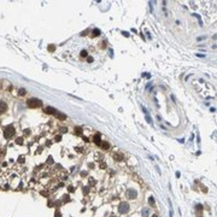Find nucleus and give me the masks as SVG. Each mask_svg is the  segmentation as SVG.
I'll return each instance as SVG.
<instances>
[{
    "label": "nucleus",
    "mask_w": 217,
    "mask_h": 217,
    "mask_svg": "<svg viewBox=\"0 0 217 217\" xmlns=\"http://www.w3.org/2000/svg\"><path fill=\"white\" fill-rule=\"evenodd\" d=\"M27 105L30 107V109H36V107H40L42 105V101L40 99H36V98H32L27 101Z\"/></svg>",
    "instance_id": "f257e3e1"
},
{
    "label": "nucleus",
    "mask_w": 217,
    "mask_h": 217,
    "mask_svg": "<svg viewBox=\"0 0 217 217\" xmlns=\"http://www.w3.org/2000/svg\"><path fill=\"white\" fill-rule=\"evenodd\" d=\"M13 135H15V128H13V126L5 127V129H4V136H5V139H10V138H12Z\"/></svg>",
    "instance_id": "f03ea898"
},
{
    "label": "nucleus",
    "mask_w": 217,
    "mask_h": 217,
    "mask_svg": "<svg viewBox=\"0 0 217 217\" xmlns=\"http://www.w3.org/2000/svg\"><path fill=\"white\" fill-rule=\"evenodd\" d=\"M118 211H119L121 213H127V212L129 211V204L126 203V201L121 203L119 206H118Z\"/></svg>",
    "instance_id": "7ed1b4c3"
},
{
    "label": "nucleus",
    "mask_w": 217,
    "mask_h": 217,
    "mask_svg": "<svg viewBox=\"0 0 217 217\" xmlns=\"http://www.w3.org/2000/svg\"><path fill=\"white\" fill-rule=\"evenodd\" d=\"M127 195H128V198H129V199H135V198H136V195H138V193H136V191H135V189L129 188V189L127 191Z\"/></svg>",
    "instance_id": "20e7f679"
},
{
    "label": "nucleus",
    "mask_w": 217,
    "mask_h": 217,
    "mask_svg": "<svg viewBox=\"0 0 217 217\" xmlns=\"http://www.w3.org/2000/svg\"><path fill=\"white\" fill-rule=\"evenodd\" d=\"M7 111V104L5 101H0V113H4Z\"/></svg>",
    "instance_id": "39448f33"
},
{
    "label": "nucleus",
    "mask_w": 217,
    "mask_h": 217,
    "mask_svg": "<svg viewBox=\"0 0 217 217\" xmlns=\"http://www.w3.org/2000/svg\"><path fill=\"white\" fill-rule=\"evenodd\" d=\"M45 111H46V113H51V115H56V113H57V110L54 107H52V106H47L45 109Z\"/></svg>",
    "instance_id": "423d86ee"
},
{
    "label": "nucleus",
    "mask_w": 217,
    "mask_h": 217,
    "mask_svg": "<svg viewBox=\"0 0 217 217\" xmlns=\"http://www.w3.org/2000/svg\"><path fill=\"white\" fill-rule=\"evenodd\" d=\"M142 110H143V113H145V116H146V119H147V122L150 123H152V119H151V117H150V115H148V112H147V110L145 109V107H142Z\"/></svg>",
    "instance_id": "0eeeda50"
},
{
    "label": "nucleus",
    "mask_w": 217,
    "mask_h": 217,
    "mask_svg": "<svg viewBox=\"0 0 217 217\" xmlns=\"http://www.w3.org/2000/svg\"><path fill=\"white\" fill-rule=\"evenodd\" d=\"M54 116H56V117H57V118H60V119H61V121H64V119H65V118H66V116H65V115H64V113H60V112H59V111H58V112H57V113H56V115H54Z\"/></svg>",
    "instance_id": "6e6552de"
},
{
    "label": "nucleus",
    "mask_w": 217,
    "mask_h": 217,
    "mask_svg": "<svg viewBox=\"0 0 217 217\" xmlns=\"http://www.w3.org/2000/svg\"><path fill=\"white\" fill-rule=\"evenodd\" d=\"M142 216L143 217H147L148 216V209H143L142 210Z\"/></svg>",
    "instance_id": "1a4fd4ad"
},
{
    "label": "nucleus",
    "mask_w": 217,
    "mask_h": 217,
    "mask_svg": "<svg viewBox=\"0 0 217 217\" xmlns=\"http://www.w3.org/2000/svg\"><path fill=\"white\" fill-rule=\"evenodd\" d=\"M93 35H94V36L100 35V30H99V29H94V30H93Z\"/></svg>",
    "instance_id": "9d476101"
},
{
    "label": "nucleus",
    "mask_w": 217,
    "mask_h": 217,
    "mask_svg": "<svg viewBox=\"0 0 217 217\" xmlns=\"http://www.w3.org/2000/svg\"><path fill=\"white\" fill-rule=\"evenodd\" d=\"M95 143H98V145H100V143H101V141H100V136H99V134H98V135H95Z\"/></svg>",
    "instance_id": "9b49d317"
},
{
    "label": "nucleus",
    "mask_w": 217,
    "mask_h": 217,
    "mask_svg": "<svg viewBox=\"0 0 217 217\" xmlns=\"http://www.w3.org/2000/svg\"><path fill=\"white\" fill-rule=\"evenodd\" d=\"M16 143H17V145H22V143H23V139H22V138H18V139L16 140Z\"/></svg>",
    "instance_id": "f8f14e48"
},
{
    "label": "nucleus",
    "mask_w": 217,
    "mask_h": 217,
    "mask_svg": "<svg viewBox=\"0 0 217 217\" xmlns=\"http://www.w3.org/2000/svg\"><path fill=\"white\" fill-rule=\"evenodd\" d=\"M100 146H102L104 148H107V147H109V143H107V142H101Z\"/></svg>",
    "instance_id": "ddd939ff"
},
{
    "label": "nucleus",
    "mask_w": 217,
    "mask_h": 217,
    "mask_svg": "<svg viewBox=\"0 0 217 217\" xmlns=\"http://www.w3.org/2000/svg\"><path fill=\"white\" fill-rule=\"evenodd\" d=\"M19 94H20V95H24V94H25V89H24V88H20V89H19Z\"/></svg>",
    "instance_id": "4468645a"
},
{
    "label": "nucleus",
    "mask_w": 217,
    "mask_h": 217,
    "mask_svg": "<svg viewBox=\"0 0 217 217\" xmlns=\"http://www.w3.org/2000/svg\"><path fill=\"white\" fill-rule=\"evenodd\" d=\"M148 204H150V205H153V204H154V200H153V198H152V197H150V199H148Z\"/></svg>",
    "instance_id": "2eb2a0df"
},
{
    "label": "nucleus",
    "mask_w": 217,
    "mask_h": 217,
    "mask_svg": "<svg viewBox=\"0 0 217 217\" xmlns=\"http://www.w3.org/2000/svg\"><path fill=\"white\" fill-rule=\"evenodd\" d=\"M87 54H88V53H87V51H85V49L81 52V56H82V57H87Z\"/></svg>",
    "instance_id": "dca6fc26"
},
{
    "label": "nucleus",
    "mask_w": 217,
    "mask_h": 217,
    "mask_svg": "<svg viewBox=\"0 0 217 217\" xmlns=\"http://www.w3.org/2000/svg\"><path fill=\"white\" fill-rule=\"evenodd\" d=\"M75 130H76V133H77V134H80V135L82 134V129H81V128H76Z\"/></svg>",
    "instance_id": "f3484780"
},
{
    "label": "nucleus",
    "mask_w": 217,
    "mask_h": 217,
    "mask_svg": "<svg viewBox=\"0 0 217 217\" xmlns=\"http://www.w3.org/2000/svg\"><path fill=\"white\" fill-rule=\"evenodd\" d=\"M60 139H61V136H60V135H58V136H56V141H59Z\"/></svg>",
    "instance_id": "a211bd4d"
},
{
    "label": "nucleus",
    "mask_w": 217,
    "mask_h": 217,
    "mask_svg": "<svg viewBox=\"0 0 217 217\" xmlns=\"http://www.w3.org/2000/svg\"><path fill=\"white\" fill-rule=\"evenodd\" d=\"M48 49H49V51H54V46H49Z\"/></svg>",
    "instance_id": "6ab92c4d"
}]
</instances>
